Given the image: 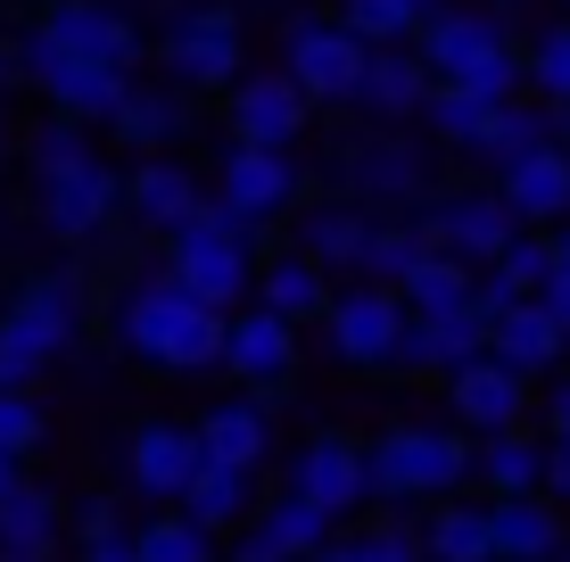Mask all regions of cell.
<instances>
[{
	"instance_id": "cell-41",
	"label": "cell",
	"mask_w": 570,
	"mask_h": 562,
	"mask_svg": "<svg viewBox=\"0 0 570 562\" xmlns=\"http://www.w3.org/2000/svg\"><path fill=\"white\" fill-rule=\"evenodd\" d=\"M529 100L546 108H570V17L529 33Z\"/></svg>"
},
{
	"instance_id": "cell-8",
	"label": "cell",
	"mask_w": 570,
	"mask_h": 562,
	"mask_svg": "<svg viewBox=\"0 0 570 562\" xmlns=\"http://www.w3.org/2000/svg\"><path fill=\"white\" fill-rule=\"evenodd\" d=\"M282 75L314 108H356V91L372 75V50L340 26V9H289L282 17Z\"/></svg>"
},
{
	"instance_id": "cell-45",
	"label": "cell",
	"mask_w": 570,
	"mask_h": 562,
	"mask_svg": "<svg viewBox=\"0 0 570 562\" xmlns=\"http://www.w3.org/2000/svg\"><path fill=\"white\" fill-rule=\"evenodd\" d=\"M67 562H141L132 538H100V546H67Z\"/></svg>"
},
{
	"instance_id": "cell-25",
	"label": "cell",
	"mask_w": 570,
	"mask_h": 562,
	"mask_svg": "<svg viewBox=\"0 0 570 562\" xmlns=\"http://www.w3.org/2000/svg\"><path fill=\"white\" fill-rule=\"evenodd\" d=\"M488 356L513 364V373H529L546 390V381L570 373V332L554 323V306L529 298V306H504V315H488Z\"/></svg>"
},
{
	"instance_id": "cell-52",
	"label": "cell",
	"mask_w": 570,
	"mask_h": 562,
	"mask_svg": "<svg viewBox=\"0 0 570 562\" xmlns=\"http://www.w3.org/2000/svg\"><path fill=\"white\" fill-rule=\"evenodd\" d=\"M306 562H340V554H306Z\"/></svg>"
},
{
	"instance_id": "cell-12",
	"label": "cell",
	"mask_w": 570,
	"mask_h": 562,
	"mask_svg": "<svg viewBox=\"0 0 570 562\" xmlns=\"http://www.w3.org/2000/svg\"><path fill=\"white\" fill-rule=\"evenodd\" d=\"M306 199H314V174L298 149H224L215 158V207H232L257 231L306 216Z\"/></svg>"
},
{
	"instance_id": "cell-22",
	"label": "cell",
	"mask_w": 570,
	"mask_h": 562,
	"mask_svg": "<svg viewBox=\"0 0 570 562\" xmlns=\"http://www.w3.org/2000/svg\"><path fill=\"white\" fill-rule=\"evenodd\" d=\"M381 224L389 216H372V207L356 199H340V190H323V199H306V216H298V257H314L331 282H364V265H372V240H381Z\"/></svg>"
},
{
	"instance_id": "cell-24",
	"label": "cell",
	"mask_w": 570,
	"mask_h": 562,
	"mask_svg": "<svg viewBox=\"0 0 570 562\" xmlns=\"http://www.w3.org/2000/svg\"><path fill=\"white\" fill-rule=\"evenodd\" d=\"M430 91H439V75L422 67V50H372V75H364V91H356V116H364L372 132H422Z\"/></svg>"
},
{
	"instance_id": "cell-7",
	"label": "cell",
	"mask_w": 570,
	"mask_h": 562,
	"mask_svg": "<svg viewBox=\"0 0 570 562\" xmlns=\"http://www.w3.org/2000/svg\"><path fill=\"white\" fill-rule=\"evenodd\" d=\"M157 75L190 100L207 91H232L248 75V17L240 0H174L166 33H157Z\"/></svg>"
},
{
	"instance_id": "cell-54",
	"label": "cell",
	"mask_w": 570,
	"mask_h": 562,
	"mask_svg": "<svg viewBox=\"0 0 570 562\" xmlns=\"http://www.w3.org/2000/svg\"><path fill=\"white\" fill-rule=\"evenodd\" d=\"M562 17H570V0H562Z\"/></svg>"
},
{
	"instance_id": "cell-17",
	"label": "cell",
	"mask_w": 570,
	"mask_h": 562,
	"mask_svg": "<svg viewBox=\"0 0 570 562\" xmlns=\"http://www.w3.org/2000/svg\"><path fill=\"white\" fill-rule=\"evenodd\" d=\"M199 472H207V438H199V422H141L132 431V447H125V480H132V496H149L157 513H174L190 489H199Z\"/></svg>"
},
{
	"instance_id": "cell-19",
	"label": "cell",
	"mask_w": 570,
	"mask_h": 562,
	"mask_svg": "<svg viewBox=\"0 0 570 562\" xmlns=\"http://www.w3.org/2000/svg\"><path fill=\"white\" fill-rule=\"evenodd\" d=\"M207 438V463H224V472H273V455H282V405L273 397H248V390H224L207 405V414H190Z\"/></svg>"
},
{
	"instance_id": "cell-40",
	"label": "cell",
	"mask_w": 570,
	"mask_h": 562,
	"mask_svg": "<svg viewBox=\"0 0 570 562\" xmlns=\"http://www.w3.org/2000/svg\"><path fill=\"white\" fill-rule=\"evenodd\" d=\"M132 546H141V562H224V538L199 530L183 505H174V513H149L141 530H132Z\"/></svg>"
},
{
	"instance_id": "cell-36",
	"label": "cell",
	"mask_w": 570,
	"mask_h": 562,
	"mask_svg": "<svg viewBox=\"0 0 570 562\" xmlns=\"http://www.w3.org/2000/svg\"><path fill=\"white\" fill-rule=\"evenodd\" d=\"M439 9L446 0H340V26L356 33L364 50H414Z\"/></svg>"
},
{
	"instance_id": "cell-14",
	"label": "cell",
	"mask_w": 570,
	"mask_h": 562,
	"mask_svg": "<svg viewBox=\"0 0 570 562\" xmlns=\"http://www.w3.org/2000/svg\"><path fill=\"white\" fill-rule=\"evenodd\" d=\"M33 26L50 33V50L108 67V75H141V58H157V42L141 33V17L125 0H50V9H33Z\"/></svg>"
},
{
	"instance_id": "cell-30",
	"label": "cell",
	"mask_w": 570,
	"mask_h": 562,
	"mask_svg": "<svg viewBox=\"0 0 570 562\" xmlns=\"http://www.w3.org/2000/svg\"><path fill=\"white\" fill-rule=\"evenodd\" d=\"M75 546V505L42 480L0 496V554H67Z\"/></svg>"
},
{
	"instance_id": "cell-32",
	"label": "cell",
	"mask_w": 570,
	"mask_h": 562,
	"mask_svg": "<svg viewBox=\"0 0 570 562\" xmlns=\"http://www.w3.org/2000/svg\"><path fill=\"white\" fill-rule=\"evenodd\" d=\"M546 472H554V438L546 431H513V438H480L471 489H488L497 505L504 496H546Z\"/></svg>"
},
{
	"instance_id": "cell-48",
	"label": "cell",
	"mask_w": 570,
	"mask_h": 562,
	"mask_svg": "<svg viewBox=\"0 0 570 562\" xmlns=\"http://www.w3.org/2000/svg\"><path fill=\"white\" fill-rule=\"evenodd\" d=\"M26 480H33L26 463H17V455H0V496H17V489H26Z\"/></svg>"
},
{
	"instance_id": "cell-20",
	"label": "cell",
	"mask_w": 570,
	"mask_h": 562,
	"mask_svg": "<svg viewBox=\"0 0 570 562\" xmlns=\"http://www.w3.org/2000/svg\"><path fill=\"white\" fill-rule=\"evenodd\" d=\"M224 373H232V390L282 405L289 381H298V323L265 315V306H240V315H232V339H224Z\"/></svg>"
},
{
	"instance_id": "cell-4",
	"label": "cell",
	"mask_w": 570,
	"mask_h": 562,
	"mask_svg": "<svg viewBox=\"0 0 570 562\" xmlns=\"http://www.w3.org/2000/svg\"><path fill=\"white\" fill-rule=\"evenodd\" d=\"M91 332L83 265H42L0 306V390H42V373Z\"/></svg>"
},
{
	"instance_id": "cell-33",
	"label": "cell",
	"mask_w": 570,
	"mask_h": 562,
	"mask_svg": "<svg viewBox=\"0 0 570 562\" xmlns=\"http://www.w3.org/2000/svg\"><path fill=\"white\" fill-rule=\"evenodd\" d=\"M422 554L430 562H497V505L488 496H446L422 513Z\"/></svg>"
},
{
	"instance_id": "cell-42",
	"label": "cell",
	"mask_w": 570,
	"mask_h": 562,
	"mask_svg": "<svg viewBox=\"0 0 570 562\" xmlns=\"http://www.w3.org/2000/svg\"><path fill=\"white\" fill-rule=\"evenodd\" d=\"M42 447H50V405H42V390H0V455L33 463Z\"/></svg>"
},
{
	"instance_id": "cell-43",
	"label": "cell",
	"mask_w": 570,
	"mask_h": 562,
	"mask_svg": "<svg viewBox=\"0 0 570 562\" xmlns=\"http://www.w3.org/2000/svg\"><path fill=\"white\" fill-rule=\"evenodd\" d=\"M100 538H132L125 530V505L100 489V496H75V546H100Z\"/></svg>"
},
{
	"instance_id": "cell-35",
	"label": "cell",
	"mask_w": 570,
	"mask_h": 562,
	"mask_svg": "<svg viewBox=\"0 0 570 562\" xmlns=\"http://www.w3.org/2000/svg\"><path fill=\"white\" fill-rule=\"evenodd\" d=\"M562 141V116L546 108V100H513L488 125V141L471 149V166H480V183H497L504 166H521V158H538V149H554Z\"/></svg>"
},
{
	"instance_id": "cell-9",
	"label": "cell",
	"mask_w": 570,
	"mask_h": 562,
	"mask_svg": "<svg viewBox=\"0 0 570 562\" xmlns=\"http://www.w3.org/2000/svg\"><path fill=\"white\" fill-rule=\"evenodd\" d=\"M282 489H298L306 505H323L331 521H372V438L340 431V422H323V431H306L298 447L282 463Z\"/></svg>"
},
{
	"instance_id": "cell-51",
	"label": "cell",
	"mask_w": 570,
	"mask_h": 562,
	"mask_svg": "<svg viewBox=\"0 0 570 562\" xmlns=\"http://www.w3.org/2000/svg\"><path fill=\"white\" fill-rule=\"evenodd\" d=\"M480 9H497V17H504V9H521V0H480Z\"/></svg>"
},
{
	"instance_id": "cell-10",
	"label": "cell",
	"mask_w": 570,
	"mask_h": 562,
	"mask_svg": "<svg viewBox=\"0 0 570 562\" xmlns=\"http://www.w3.org/2000/svg\"><path fill=\"white\" fill-rule=\"evenodd\" d=\"M17 58H26V91H42L50 116H75V125H91V132H108L116 116H125L132 83H141V75H108V67H83V58L50 50L42 26L17 33Z\"/></svg>"
},
{
	"instance_id": "cell-18",
	"label": "cell",
	"mask_w": 570,
	"mask_h": 562,
	"mask_svg": "<svg viewBox=\"0 0 570 562\" xmlns=\"http://www.w3.org/2000/svg\"><path fill=\"white\" fill-rule=\"evenodd\" d=\"M340 538H347V530H340L323 505H306L298 489H273L265 513L224 546V562H306V554H331Z\"/></svg>"
},
{
	"instance_id": "cell-15",
	"label": "cell",
	"mask_w": 570,
	"mask_h": 562,
	"mask_svg": "<svg viewBox=\"0 0 570 562\" xmlns=\"http://www.w3.org/2000/svg\"><path fill=\"white\" fill-rule=\"evenodd\" d=\"M306 132H314V100L282 67H248L224 91V149H306Z\"/></svg>"
},
{
	"instance_id": "cell-16",
	"label": "cell",
	"mask_w": 570,
	"mask_h": 562,
	"mask_svg": "<svg viewBox=\"0 0 570 562\" xmlns=\"http://www.w3.org/2000/svg\"><path fill=\"white\" fill-rule=\"evenodd\" d=\"M538 405L546 390L529 373H513V364H497V356H480L471 373L446 381V422L471 438H513V431H538Z\"/></svg>"
},
{
	"instance_id": "cell-49",
	"label": "cell",
	"mask_w": 570,
	"mask_h": 562,
	"mask_svg": "<svg viewBox=\"0 0 570 562\" xmlns=\"http://www.w3.org/2000/svg\"><path fill=\"white\" fill-rule=\"evenodd\" d=\"M554 248H562V274H570V224H562V231H554Z\"/></svg>"
},
{
	"instance_id": "cell-21",
	"label": "cell",
	"mask_w": 570,
	"mask_h": 562,
	"mask_svg": "<svg viewBox=\"0 0 570 562\" xmlns=\"http://www.w3.org/2000/svg\"><path fill=\"white\" fill-rule=\"evenodd\" d=\"M207 199H215V183H199L183 158H141V166H132V183H125V231L166 248Z\"/></svg>"
},
{
	"instance_id": "cell-5",
	"label": "cell",
	"mask_w": 570,
	"mask_h": 562,
	"mask_svg": "<svg viewBox=\"0 0 570 562\" xmlns=\"http://www.w3.org/2000/svg\"><path fill=\"white\" fill-rule=\"evenodd\" d=\"M273 231H257V224H240L232 207H199L183 231H174L157 257L174 265V282L190 289V298H207L215 315H240V306H257V282H265V257H273Z\"/></svg>"
},
{
	"instance_id": "cell-38",
	"label": "cell",
	"mask_w": 570,
	"mask_h": 562,
	"mask_svg": "<svg viewBox=\"0 0 570 562\" xmlns=\"http://www.w3.org/2000/svg\"><path fill=\"white\" fill-rule=\"evenodd\" d=\"M504 108H488L480 91H455V83H439L430 91V116H422V132H430V149H446V158H471V149L488 141V125H497Z\"/></svg>"
},
{
	"instance_id": "cell-37",
	"label": "cell",
	"mask_w": 570,
	"mask_h": 562,
	"mask_svg": "<svg viewBox=\"0 0 570 562\" xmlns=\"http://www.w3.org/2000/svg\"><path fill=\"white\" fill-rule=\"evenodd\" d=\"M397 298L414 306V315H471V306H480V265L439 257V248H430V257L414 265V274H405V289H397Z\"/></svg>"
},
{
	"instance_id": "cell-11",
	"label": "cell",
	"mask_w": 570,
	"mask_h": 562,
	"mask_svg": "<svg viewBox=\"0 0 570 562\" xmlns=\"http://www.w3.org/2000/svg\"><path fill=\"white\" fill-rule=\"evenodd\" d=\"M405 332H414V306L381 282H347L340 306L323 315V356L340 373H397L405 356Z\"/></svg>"
},
{
	"instance_id": "cell-46",
	"label": "cell",
	"mask_w": 570,
	"mask_h": 562,
	"mask_svg": "<svg viewBox=\"0 0 570 562\" xmlns=\"http://www.w3.org/2000/svg\"><path fill=\"white\" fill-rule=\"evenodd\" d=\"M0 166H26V132H17L9 100H0Z\"/></svg>"
},
{
	"instance_id": "cell-44",
	"label": "cell",
	"mask_w": 570,
	"mask_h": 562,
	"mask_svg": "<svg viewBox=\"0 0 570 562\" xmlns=\"http://www.w3.org/2000/svg\"><path fill=\"white\" fill-rule=\"evenodd\" d=\"M538 431L554 438V455H570V373L546 381V405H538Z\"/></svg>"
},
{
	"instance_id": "cell-39",
	"label": "cell",
	"mask_w": 570,
	"mask_h": 562,
	"mask_svg": "<svg viewBox=\"0 0 570 562\" xmlns=\"http://www.w3.org/2000/svg\"><path fill=\"white\" fill-rule=\"evenodd\" d=\"M331 554H340V562H430L422 554V513H372Z\"/></svg>"
},
{
	"instance_id": "cell-27",
	"label": "cell",
	"mask_w": 570,
	"mask_h": 562,
	"mask_svg": "<svg viewBox=\"0 0 570 562\" xmlns=\"http://www.w3.org/2000/svg\"><path fill=\"white\" fill-rule=\"evenodd\" d=\"M497 190H504V207H513L529 231H562L570 224V141L538 149V158H521V166H504Z\"/></svg>"
},
{
	"instance_id": "cell-6",
	"label": "cell",
	"mask_w": 570,
	"mask_h": 562,
	"mask_svg": "<svg viewBox=\"0 0 570 562\" xmlns=\"http://www.w3.org/2000/svg\"><path fill=\"white\" fill-rule=\"evenodd\" d=\"M323 174H331L340 199L372 207V216H405V224L446 190L439 158H430V132H372L364 125V132H347V141H331Z\"/></svg>"
},
{
	"instance_id": "cell-26",
	"label": "cell",
	"mask_w": 570,
	"mask_h": 562,
	"mask_svg": "<svg viewBox=\"0 0 570 562\" xmlns=\"http://www.w3.org/2000/svg\"><path fill=\"white\" fill-rule=\"evenodd\" d=\"M480 356H488V315H480V306H471V315H414L397 373H414V381H455V373H471Z\"/></svg>"
},
{
	"instance_id": "cell-28",
	"label": "cell",
	"mask_w": 570,
	"mask_h": 562,
	"mask_svg": "<svg viewBox=\"0 0 570 562\" xmlns=\"http://www.w3.org/2000/svg\"><path fill=\"white\" fill-rule=\"evenodd\" d=\"M340 289H347V282H331L314 257L273 248V257H265V282H257V306H265V315H282V323H298V332H306V323L323 332V315L340 306Z\"/></svg>"
},
{
	"instance_id": "cell-34",
	"label": "cell",
	"mask_w": 570,
	"mask_h": 562,
	"mask_svg": "<svg viewBox=\"0 0 570 562\" xmlns=\"http://www.w3.org/2000/svg\"><path fill=\"white\" fill-rule=\"evenodd\" d=\"M265 496H273V489H265L257 472H224V463H207V472H199V489L183 496V513H190L199 530H215V538L232 546V538H240L248 521L265 513Z\"/></svg>"
},
{
	"instance_id": "cell-3",
	"label": "cell",
	"mask_w": 570,
	"mask_h": 562,
	"mask_svg": "<svg viewBox=\"0 0 570 562\" xmlns=\"http://www.w3.org/2000/svg\"><path fill=\"white\" fill-rule=\"evenodd\" d=\"M414 50H422V67L439 75V83L480 91L488 108L529 100V42L504 26L497 9H480V0H446V9L422 26Z\"/></svg>"
},
{
	"instance_id": "cell-50",
	"label": "cell",
	"mask_w": 570,
	"mask_h": 562,
	"mask_svg": "<svg viewBox=\"0 0 570 562\" xmlns=\"http://www.w3.org/2000/svg\"><path fill=\"white\" fill-rule=\"evenodd\" d=\"M0 562H58V554H0Z\"/></svg>"
},
{
	"instance_id": "cell-55",
	"label": "cell",
	"mask_w": 570,
	"mask_h": 562,
	"mask_svg": "<svg viewBox=\"0 0 570 562\" xmlns=\"http://www.w3.org/2000/svg\"><path fill=\"white\" fill-rule=\"evenodd\" d=\"M42 9H50V0H42Z\"/></svg>"
},
{
	"instance_id": "cell-29",
	"label": "cell",
	"mask_w": 570,
	"mask_h": 562,
	"mask_svg": "<svg viewBox=\"0 0 570 562\" xmlns=\"http://www.w3.org/2000/svg\"><path fill=\"white\" fill-rule=\"evenodd\" d=\"M562 274V248H554V231H521L513 248H504L497 265L480 274V315H504V306H529V298H546Z\"/></svg>"
},
{
	"instance_id": "cell-2",
	"label": "cell",
	"mask_w": 570,
	"mask_h": 562,
	"mask_svg": "<svg viewBox=\"0 0 570 562\" xmlns=\"http://www.w3.org/2000/svg\"><path fill=\"white\" fill-rule=\"evenodd\" d=\"M471 472H480V438L455 422L389 414L372 431V513H430L446 496H471Z\"/></svg>"
},
{
	"instance_id": "cell-1",
	"label": "cell",
	"mask_w": 570,
	"mask_h": 562,
	"mask_svg": "<svg viewBox=\"0 0 570 562\" xmlns=\"http://www.w3.org/2000/svg\"><path fill=\"white\" fill-rule=\"evenodd\" d=\"M108 332L141 373L157 381H199V373H224V339H232V315H215L207 298H190L174 282L166 257L149 265H125L116 274V298H108Z\"/></svg>"
},
{
	"instance_id": "cell-53",
	"label": "cell",
	"mask_w": 570,
	"mask_h": 562,
	"mask_svg": "<svg viewBox=\"0 0 570 562\" xmlns=\"http://www.w3.org/2000/svg\"><path fill=\"white\" fill-rule=\"evenodd\" d=\"M265 9H282V0H265Z\"/></svg>"
},
{
	"instance_id": "cell-23",
	"label": "cell",
	"mask_w": 570,
	"mask_h": 562,
	"mask_svg": "<svg viewBox=\"0 0 570 562\" xmlns=\"http://www.w3.org/2000/svg\"><path fill=\"white\" fill-rule=\"evenodd\" d=\"M190 132H199V100H190V91H174V83H132V100H125V116L108 125V141L141 166V158H183Z\"/></svg>"
},
{
	"instance_id": "cell-56",
	"label": "cell",
	"mask_w": 570,
	"mask_h": 562,
	"mask_svg": "<svg viewBox=\"0 0 570 562\" xmlns=\"http://www.w3.org/2000/svg\"><path fill=\"white\" fill-rule=\"evenodd\" d=\"M562 562H570V554H562Z\"/></svg>"
},
{
	"instance_id": "cell-13",
	"label": "cell",
	"mask_w": 570,
	"mask_h": 562,
	"mask_svg": "<svg viewBox=\"0 0 570 562\" xmlns=\"http://www.w3.org/2000/svg\"><path fill=\"white\" fill-rule=\"evenodd\" d=\"M414 224H422V240L439 248V257H463V265H480V274H488V265H497L504 248H513L521 231H529L513 207H504V190H497V183H446Z\"/></svg>"
},
{
	"instance_id": "cell-31",
	"label": "cell",
	"mask_w": 570,
	"mask_h": 562,
	"mask_svg": "<svg viewBox=\"0 0 570 562\" xmlns=\"http://www.w3.org/2000/svg\"><path fill=\"white\" fill-rule=\"evenodd\" d=\"M562 554H570V505H554V496H504L497 505V562H562Z\"/></svg>"
},
{
	"instance_id": "cell-47",
	"label": "cell",
	"mask_w": 570,
	"mask_h": 562,
	"mask_svg": "<svg viewBox=\"0 0 570 562\" xmlns=\"http://www.w3.org/2000/svg\"><path fill=\"white\" fill-rule=\"evenodd\" d=\"M546 306H554V323L570 332V274H554V289H546Z\"/></svg>"
}]
</instances>
